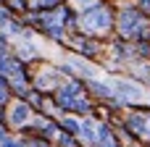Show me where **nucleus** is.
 I'll return each instance as SVG.
<instances>
[{
	"label": "nucleus",
	"instance_id": "7ed1b4c3",
	"mask_svg": "<svg viewBox=\"0 0 150 147\" xmlns=\"http://www.w3.org/2000/svg\"><path fill=\"white\" fill-rule=\"evenodd\" d=\"M26 116H29L26 105H16V108L11 110V121H13V124H24V121H26Z\"/></svg>",
	"mask_w": 150,
	"mask_h": 147
},
{
	"label": "nucleus",
	"instance_id": "20e7f679",
	"mask_svg": "<svg viewBox=\"0 0 150 147\" xmlns=\"http://www.w3.org/2000/svg\"><path fill=\"white\" fill-rule=\"evenodd\" d=\"M82 134H84V139L92 142V139H95V129H92V124H84V126H82Z\"/></svg>",
	"mask_w": 150,
	"mask_h": 147
},
{
	"label": "nucleus",
	"instance_id": "f03ea898",
	"mask_svg": "<svg viewBox=\"0 0 150 147\" xmlns=\"http://www.w3.org/2000/svg\"><path fill=\"white\" fill-rule=\"evenodd\" d=\"M134 24H140V16H137L134 11H127V13L121 16V29H124V32H132Z\"/></svg>",
	"mask_w": 150,
	"mask_h": 147
},
{
	"label": "nucleus",
	"instance_id": "39448f33",
	"mask_svg": "<svg viewBox=\"0 0 150 147\" xmlns=\"http://www.w3.org/2000/svg\"><path fill=\"white\" fill-rule=\"evenodd\" d=\"M3 100H5V87L0 84V103H3Z\"/></svg>",
	"mask_w": 150,
	"mask_h": 147
},
{
	"label": "nucleus",
	"instance_id": "f257e3e1",
	"mask_svg": "<svg viewBox=\"0 0 150 147\" xmlns=\"http://www.w3.org/2000/svg\"><path fill=\"white\" fill-rule=\"evenodd\" d=\"M84 21H87L90 26H108V13H105V11H98V13H90Z\"/></svg>",
	"mask_w": 150,
	"mask_h": 147
}]
</instances>
